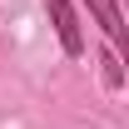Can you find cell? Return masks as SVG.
Returning a JSON list of instances; mask_svg holds the SVG:
<instances>
[{
  "label": "cell",
  "mask_w": 129,
  "mask_h": 129,
  "mask_svg": "<svg viewBox=\"0 0 129 129\" xmlns=\"http://www.w3.org/2000/svg\"><path fill=\"white\" fill-rule=\"evenodd\" d=\"M104 84H109V89L124 84V70H119V55H114V50H104Z\"/></svg>",
  "instance_id": "3"
},
{
  "label": "cell",
  "mask_w": 129,
  "mask_h": 129,
  "mask_svg": "<svg viewBox=\"0 0 129 129\" xmlns=\"http://www.w3.org/2000/svg\"><path fill=\"white\" fill-rule=\"evenodd\" d=\"M84 5H89V15L104 25V35L119 45V40H124V15H119V5H114V0H84Z\"/></svg>",
  "instance_id": "2"
},
{
  "label": "cell",
  "mask_w": 129,
  "mask_h": 129,
  "mask_svg": "<svg viewBox=\"0 0 129 129\" xmlns=\"http://www.w3.org/2000/svg\"><path fill=\"white\" fill-rule=\"evenodd\" d=\"M50 20H55V35H60L64 55H80L84 35H80V20H75V10H70V0H50Z\"/></svg>",
  "instance_id": "1"
}]
</instances>
